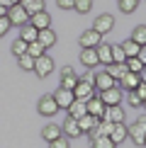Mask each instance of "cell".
I'll return each mask as SVG.
<instances>
[{
    "mask_svg": "<svg viewBox=\"0 0 146 148\" xmlns=\"http://www.w3.org/2000/svg\"><path fill=\"white\" fill-rule=\"evenodd\" d=\"M122 49H124L127 58H129V56H139V49H141V46H139L134 39H127V41H122Z\"/></svg>",
    "mask_w": 146,
    "mask_h": 148,
    "instance_id": "27",
    "label": "cell"
},
{
    "mask_svg": "<svg viewBox=\"0 0 146 148\" xmlns=\"http://www.w3.org/2000/svg\"><path fill=\"white\" fill-rule=\"evenodd\" d=\"M117 85V80H114L112 75H110L107 71H100V73H95V90L97 92H102V90H110V88H114Z\"/></svg>",
    "mask_w": 146,
    "mask_h": 148,
    "instance_id": "8",
    "label": "cell"
},
{
    "mask_svg": "<svg viewBox=\"0 0 146 148\" xmlns=\"http://www.w3.org/2000/svg\"><path fill=\"white\" fill-rule=\"evenodd\" d=\"M144 146H146V136H144Z\"/></svg>",
    "mask_w": 146,
    "mask_h": 148,
    "instance_id": "45",
    "label": "cell"
},
{
    "mask_svg": "<svg viewBox=\"0 0 146 148\" xmlns=\"http://www.w3.org/2000/svg\"><path fill=\"white\" fill-rule=\"evenodd\" d=\"M88 100H73L71 102V107L66 109L68 112V116H73V119H81L83 114H88V104H85Z\"/></svg>",
    "mask_w": 146,
    "mask_h": 148,
    "instance_id": "16",
    "label": "cell"
},
{
    "mask_svg": "<svg viewBox=\"0 0 146 148\" xmlns=\"http://www.w3.org/2000/svg\"><path fill=\"white\" fill-rule=\"evenodd\" d=\"M36 36H39V29H36L34 27V24H22V27H20V39L22 41H27V44H29V41H36Z\"/></svg>",
    "mask_w": 146,
    "mask_h": 148,
    "instance_id": "19",
    "label": "cell"
},
{
    "mask_svg": "<svg viewBox=\"0 0 146 148\" xmlns=\"http://www.w3.org/2000/svg\"><path fill=\"white\" fill-rule=\"evenodd\" d=\"M29 24H34L36 29H46V27H51V15L46 10H39L34 15H29Z\"/></svg>",
    "mask_w": 146,
    "mask_h": 148,
    "instance_id": "11",
    "label": "cell"
},
{
    "mask_svg": "<svg viewBox=\"0 0 146 148\" xmlns=\"http://www.w3.org/2000/svg\"><path fill=\"white\" fill-rule=\"evenodd\" d=\"M136 5H139V0H119V10L124 12V15L134 12V10H136Z\"/></svg>",
    "mask_w": 146,
    "mask_h": 148,
    "instance_id": "35",
    "label": "cell"
},
{
    "mask_svg": "<svg viewBox=\"0 0 146 148\" xmlns=\"http://www.w3.org/2000/svg\"><path fill=\"white\" fill-rule=\"evenodd\" d=\"M112 27H114V17L110 15V12L100 15V17L95 20V24H93V29H95V32H100V34H107Z\"/></svg>",
    "mask_w": 146,
    "mask_h": 148,
    "instance_id": "12",
    "label": "cell"
},
{
    "mask_svg": "<svg viewBox=\"0 0 146 148\" xmlns=\"http://www.w3.org/2000/svg\"><path fill=\"white\" fill-rule=\"evenodd\" d=\"M139 83H141V75H139V73H129V71L117 80V85H119V88H124V90H136Z\"/></svg>",
    "mask_w": 146,
    "mask_h": 148,
    "instance_id": "10",
    "label": "cell"
},
{
    "mask_svg": "<svg viewBox=\"0 0 146 148\" xmlns=\"http://www.w3.org/2000/svg\"><path fill=\"white\" fill-rule=\"evenodd\" d=\"M71 73H73L71 66H63V68H61V78H63V75H71Z\"/></svg>",
    "mask_w": 146,
    "mask_h": 148,
    "instance_id": "41",
    "label": "cell"
},
{
    "mask_svg": "<svg viewBox=\"0 0 146 148\" xmlns=\"http://www.w3.org/2000/svg\"><path fill=\"white\" fill-rule=\"evenodd\" d=\"M110 138L114 141V143H122V141L127 138V124L124 121H119V124L112 126V134H110Z\"/></svg>",
    "mask_w": 146,
    "mask_h": 148,
    "instance_id": "22",
    "label": "cell"
},
{
    "mask_svg": "<svg viewBox=\"0 0 146 148\" xmlns=\"http://www.w3.org/2000/svg\"><path fill=\"white\" fill-rule=\"evenodd\" d=\"M73 10H76V12H81V15H88V12L93 10V0H76Z\"/></svg>",
    "mask_w": 146,
    "mask_h": 148,
    "instance_id": "32",
    "label": "cell"
},
{
    "mask_svg": "<svg viewBox=\"0 0 146 148\" xmlns=\"http://www.w3.org/2000/svg\"><path fill=\"white\" fill-rule=\"evenodd\" d=\"M90 146L93 148H117V143H114L110 136H95L93 141H90Z\"/></svg>",
    "mask_w": 146,
    "mask_h": 148,
    "instance_id": "23",
    "label": "cell"
},
{
    "mask_svg": "<svg viewBox=\"0 0 146 148\" xmlns=\"http://www.w3.org/2000/svg\"><path fill=\"white\" fill-rule=\"evenodd\" d=\"M78 85V78H76V73H71V75H63L61 78V88H66V90H73Z\"/></svg>",
    "mask_w": 146,
    "mask_h": 148,
    "instance_id": "36",
    "label": "cell"
},
{
    "mask_svg": "<svg viewBox=\"0 0 146 148\" xmlns=\"http://www.w3.org/2000/svg\"><path fill=\"white\" fill-rule=\"evenodd\" d=\"M27 53L32 58H39V56H44V53H46V49L41 46L39 41H29V44H27Z\"/></svg>",
    "mask_w": 146,
    "mask_h": 148,
    "instance_id": "26",
    "label": "cell"
},
{
    "mask_svg": "<svg viewBox=\"0 0 146 148\" xmlns=\"http://www.w3.org/2000/svg\"><path fill=\"white\" fill-rule=\"evenodd\" d=\"M36 41H39L44 49H51L54 44H56V32H54L51 27H46V29H39V36H36Z\"/></svg>",
    "mask_w": 146,
    "mask_h": 148,
    "instance_id": "14",
    "label": "cell"
},
{
    "mask_svg": "<svg viewBox=\"0 0 146 148\" xmlns=\"http://www.w3.org/2000/svg\"><path fill=\"white\" fill-rule=\"evenodd\" d=\"M0 5H5V8H10L12 3H10V0H0Z\"/></svg>",
    "mask_w": 146,
    "mask_h": 148,
    "instance_id": "43",
    "label": "cell"
},
{
    "mask_svg": "<svg viewBox=\"0 0 146 148\" xmlns=\"http://www.w3.org/2000/svg\"><path fill=\"white\" fill-rule=\"evenodd\" d=\"M105 71H107V73H110V75H112L114 80H119V78L127 73V63H110Z\"/></svg>",
    "mask_w": 146,
    "mask_h": 148,
    "instance_id": "25",
    "label": "cell"
},
{
    "mask_svg": "<svg viewBox=\"0 0 146 148\" xmlns=\"http://www.w3.org/2000/svg\"><path fill=\"white\" fill-rule=\"evenodd\" d=\"M97 121H100V116H93V114H83L81 119H78V126H81L83 134H90L93 129L97 126Z\"/></svg>",
    "mask_w": 146,
    "mask_h": 148,
    "instance_id": "18",
    "label": "cell"
},
{
    "mask_svg": "<svg viewBox=\"0 0 146 148\" xmlns=\"http://www.w3.org/2000/svg\"><path fill=\"white\" fill-rule=\"evenodd\" d=\"M132 39L136 41L139 46H146V24H136L132 32Z\"/></svg>",
    "mask_w": 146,
    "mask_h": 148,
    "instance_id": "24",
    "label": "cell"
},
{
    "mask_svg": "<svg viewBox=\"0 0 146 148\" xmlns=\"http://www.w3.org/2000/svg\"><path fill=\"white\" fill-rule=\"evenodd\" d=\"M54 100H56L59 109H68L71 102L76 100V95H73V90H66V88H59L56 92H54Z\"/></svg>",
    "mask_w": 146,
    "mask_h": 148,
    "instance_id": "9",
    "label": "cell"
},
{
    "mask_svg": "<svg viewBox=\"0 0 146 148\" xmlns=\"http://www.w3.org/2000/svg\"><path fill=\"white\" fill-rule=\"evenodd\" d=\"M10 3H12V5H15V3H22V0H10Z\"/></svg>",
    "mask_w": 146,
    "mask_h": 148,
    "instance_id": "44",
    "label": "cell"
},
{
    "mask_svg": "<svg viewBox=\"0 0 146 148\" xmlns=\"http://www.w3.org/2000/svg\"><path fill=\"white\" fill-rule=\"evenodd\" d=\"M85 104H88V114H93V116H102V112H105V102H102L97 95L90 97Z\"/></svg>",
    "mask_w": 146,
    "mask_h": 148,
    "instance_id": "20",
    "label": "cell"
},
{
    "mask_svg": "<svg viewBox=\"0 0 146 148\" xmlns=\"http://www.w3.org/2000/svg\"><path fill=\"white\" fill-rule=\"evenodd\" d=\"M22 5H24V10H27L29 15H34V12L44 10V0H22Z\"/></svg>",
    "mask_w": 146,
    "mask_h": 148,
    "instance_id": "29",
    "label": "cell"
},
{
    "mask_svg": "<svg viewBox=\"0 0 146 148\" xmlns=\"http://www.w3.org/2000/svg\"><path fill=\"white\" fill-rule=\"evenodd\" d=\"M61 129H63V136H68V138H78V136H83L81 126H78V119H73V116H68V119H66V124L61 126Z\"/></svg>",
    "mask_w": 146,
    "mask_h": 148,
    "instance_id": "15",
    "label": "cell"
},
{
    "mask_svg": "<svg viewBox=\"0 0 146 148\" xmlns=\"http://www.w3.org/2000/svg\"><path fill=\"white\" fill-rule=\"evenodd\" d=\"M17 63H20L22 71H34V58L29 56V53H22V56H17Z\"/></svg>",
    "mask_w": 146,
    "mask_h": 148,
    "instance_id": "31",
    "label": "cell"
},
{
    "mask_svg": "<svg viewBox=\"0 0 146 148\" xmlns=\"http://www.w3.org/2000/svg\"><path fill=\"white\" fill-rule=\"evenodd\" d=\"M124 63H127V71H129V73H141L144 71V63L139 61V56H129Z\"/></svg>",
    "mask_w": 146,
    "mask_h": 148,
    "instance_id": "28",
    "label": "cell"
},
{
    "mask_svg": "<svg viewBox=\"0 0 146 148\" xmlns=\"http://www.w3.org/2000/svg\"><path fill=\"white\" fill-rule=\"evenodd\" d=\"M10 27H12V24H10L8 17H0V39H3V36L10 32Z\"/></svg>",
    "mask_w": 146,
    "mask_h": 148,
    "instance_id": "38",
    "label": "cell"
},
{
    "mask_svg": "<svg viewBox=\"0 0 146 148\" xmlns=\"http://www.w3.org/2000/svg\"><path fill=\"white\" fill-rule=\"evenodd\" d=\"M134 92H136V95L141 97V102H146V80H141V83H139V88L134 90Z\"/></svg>",
    "mask_w": 146,
    "mask_h": 148,
    "instance_id": "39",
    "label": "cell"
},
{
    "mask_svg": "<svg viewBox=\"0 0 146 148\" xmlns=\"http://www.w3.org/2000/svg\"><path fill=\"white\" fill-rule=\"evenodd\" d=\"M56 5L61 10H73V5H76V0H56Z\"/></svg>",
    "mask_w": 146,
    "mask_h": 148,
    "instance_id": "40",
    "label": "cell"
},
{
    "mask_svg": "<svg viewBox=\"0 0 146 148\" xmlns=\"http://www.w3.org/2000/svg\"><path fill=\"white\" fill-rule=\"evenodd\" d=\"M97 97L105 102V107H112V104H122V88H119V85H114V88H110V90L97 92Z\"/></svg>",
    "mask_w": 146,
    "mask_h": 148,
    "instance_id": "3",
    "label": "cell"
},
{
    "mask_svg": "<svg viewBox=\"0 0 146 148\" xmlns=\"http://www.w3.org/2000/svg\"><path fill=\"white\" fill-rule=\"evenodd\" d=\"M95 51H97V58H100V63H105V66H110L112 63V44H97L95 46Z\"/></svg>",
    "mask_w": 146,
    "mask_h": 148,
    "instance_id": "17",
    "label": "cell"
},
{
    "mask_svg": "<svg viewBox=\"0 0 146 148\" xmlns=\"http://www.w3.org/2000/svg\"><path fill=\"white\" fill-rule=\"evenodd\" d=\"M127 102H129V107H141V97L134 90H127Z\"/></svg>",
    "mask_w": 146,
    "mask_h": 148,
    "instance_id": "37",
    "label": "cell"
},
{
    "mask_svg": "<svg viewBox=\"0 0 146 148\" xmlns=\"http://www.w3.org/2000/svg\"><path fill=\"white\" fill-rule=\"evenodd\" d=\"M0 17H8V8L5 5H0Z\"/></svg>",
    "mask_w": 146,
    "mask_h": 148,
    "instance_id": "42",
    "label": "cell"
},
{
    "mask_svg": "<svg viewBox=\"0 0 146 148\" xmlns=\"http://www.w3.org/2000/svg\"><path fill=\"white\" fill-rule=\"evenodd\" d=\"M12 53H15V56H22V53H27V41H22L20 36H17V39L12 41Z\"/></svg>",
    "mask_w": 146,
    "mask_h": 148,
    "instance_id": "33",
    "label": "cell"
},
{
    "mask_svg": "<svg viewBox=\"0 0 146 148\" xmlns=\"http://www.w3.org/2000/svg\"><path fill=\"white\" fill-rule=\"evenodd\" d=\"M59 136H63V129H61L59 124H46L44 129H41V138L44 141H54Z\"/></svg>",
    "mask_w": 146,
    "mask_h": 148,
    "instance_id": "21",
    "label": "cell"
},
{
    "mask_svg": "<svg viewBox=\"0 0 146 148\" xmlns=\"http://www.w3.org/2000/svg\"><path fill=\"white\" fill-rule=\"evenodd\" d=\"M73 95H76V100H90V97L97 95V90L93 83H85V80L78 78V85L73 88Z\"/></svg>",
    "mask_w": 146,
    "mask_h": 148,
    "instance_id": "4",
    "label": "cell"
},
{
    "mask_svg": "<svg viewBox=\"0 0 146 148\" xmlns=\"http://www.w3.org/2000/svg\"><path fill=\"white\" fill-rule=\"evenodd\" d=\"M81 63L85 66V68H95V66H100L97 51H95V49H81Z\"/></svg>",
    "mask_w": 146,
    "mask_h": 148,
    "instance_id": "13",
    "label": "cell"
},
{
    "mask_svg": "<svg viewBox=\"0 0 146 148\" xmlns=\"http://www.w3.org/2000/svg\"><path fill=\"white\" fill-rule=\"evenodd\" d=\"M36 109H39L41 116H54L59 112V104H56V100H54V95H44L39 100V104H36Z\"/></svg>",
    "mask_w": 146,
    "mask_h": 148,
    "instance_id": "5",
    "label": "cell"
},
{
    "mask_svg": "<svg viewBox=\"0 0 146 148\" xmlns=\"http://www.w3.org/2000/svg\"><path fill=\"white\" fill-rule=\"evenodd\" d=\"M51 71H54V58H51V56H46V53H44V56L34 58V73H36L39 78H46Z\"/></svg>",
    "mask_w": 146,
    "mask_h": 148,
    "instance_id": "7",
    "label": "cell"
},
{
    "mask_svg": "<svg viewBox=\"0 0 146 148\" xmlns=\"http://www.w3.org/2000/svg\"><path fill=\"white\" fill-rule=\"evenodd\" d=\"M8 20H10L12 27H22V24L29 22V12L24 10L22 3H15V5H10V8H8Z\"/></svg>",
    "mask_w": 146,
    "mask_h": 148,
    "instance_id": "1",
    "label": "cell"
},
{
    "mask_svg": "<svg viewBox=\"0 0 146 148\" xmlns=\"http://www.w3.org/2000/svg\"><path fill=\"white\" fill-rule=\"evenodd\" d=\"M49 148H71V138L68 136H59V138L49 141Z\"/></svg>",
    "mask_w": 146,
    "mask_h": 148,
    "instance_id": "34",
    "label": "cell"
},
{
    "mask_svg": "<svg viewBox=\"0 0 146 148\" xmlns=\"http://www.w3.org/2000/svg\"><path fill=\"white\" fill-rule=\"evenodd\" d=\"M100 41H102V34H100V32H95V29L90 27V29H85V32L81 34L78 44H81L83 49H95L97 44H100Z\"/></svg>",
    "mask_w": 146,
    "mask_h": 148,
    "instance_id": "6",
    "label": "cell"
},
{
    "mask_svg": "<svg viewBox=\"0 0 146 148\" xmlns=\"http://www.w3.org/2000/svg\"><path fill=\"white\" fill-rule=\"evenodd\" d=\"M127 136L132 138V143H136V146H144V136H146V124L144 121H134L132 126H127Z\"/></svg>",
    "mask_w": 146,
    "mask_h": 148,
    "instance_id": "2",
    "label": "cell"
},
{
    "mask_svg": "<svg viewBox=\"0 0 146 148\" xmlns=\"http://www.w3.org/2000/svg\"><path fill=\"white\" fill-rule=\"evenodd\" d=\"M124 61H127V53L122 44H112V63H124Z\"/></svg>",
    "mask_w": 146,
    "mask_h": 148,
    "instance_id": "30",
    "label": "cell"
}]
</instances>
